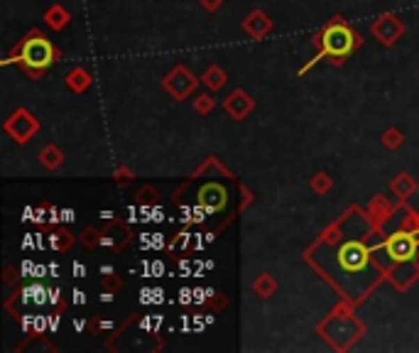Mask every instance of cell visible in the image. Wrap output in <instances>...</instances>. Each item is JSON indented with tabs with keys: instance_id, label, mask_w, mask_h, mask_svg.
Instances as JSON below:
<instances>
[{
	"instance_id": "17",
	"label": "cell",
	"mask_w": 419,
	"mask_h": 353,
	"mask_svg": "<svg viewBox=\"0 0 419 353\" xmlns=\"http://www.w3.org/2000/svg\"><path fill=\"white\" fill-rule=\"evenodd\" d=\"M201 84H204L211 93H216V91H221L226 84H228V74L223 72V67L214 64V67H209L204 74H201Z\"/></svg>"
},
{
	"instance_id": "15",
	"label": "cell",
	"mask_w": 419,
	"mask_h": 353,
	"mask_svg": "<svg viewBox=\"0 0 419 353\" xmlns=\"http://www.w3.org/2000/svg\"><path fill=\"white\" fill-rule=\"evenodd\" d=\"M42 20L47 22V27L54 32H62L64 27L72 22V15H69V10L64 6H59V3H54V6H49L45 10V15H42Z\"/></svg>"
},
{
	"instance_id": "8",
	"label": "cell",
	"mask_w": 419,
	"mask_h": 353,
	"mask_svg": "<svg viewBox=\"0 0 419 353\" xmlns=\"http://www.w3.org/2000/svg\"><path fill=\"white\" fill-rule=\"evenodd\" d=\"M370 262V246L363 241H348L338 251V265L346 272H361Z\"/></svg>"
},
{
	"instance_id": "9",
	"label": "cell",
	"mask_w": 419,
	"mask_h": 353,
	"mask_svg": "<svg viewBox=\"0 0 419 353\" xmlns=\"http://www.w3.org/2000/svg\"><path fill=\"white\" fill-rule=\"evenodd\" d=\"M385 277L390 280V285L397 287L400 292L409 290L414 282L419 280V265L417 260H397V262H390V267L385 270Z\"/></svg>"
},
{
	"instance_id": "13",
	"label": "cell",
	"mask_w": 419,
	"mask_h": 353,
	"mask_svg": "<svg viewBox=\"0 0 419 353\" xmlns=\"http://www.w3.org/2000/svg\"><path fill=\"white\" fill-rule=\"evenodd\" d=\"M272 27H275V22H272L262 10H253L251 15L243 20V30H246L253 40H265V37L272 32Z\"/></svg>"
},
{
	"instance_id": "31",
	"label": "cell",
	"mask_w": 419,
	"mask_h": 353,
	"mask_svg": "<svg viewBox=\"0 0 419 353\" xmlns=\"http://www.w3.org/2000/svg\"><path fill=\"white\" fill-rule=\"evenodd\" d=\"M241 194H243V204H241V206H243V209H246V206H248V204H251V201H253V194H251V191L246 189V187H243V189H241Z\"/></svg>"
},
{
	"instance_id": "26",
	"label": "cell",
	"mask_w": 419,
	"mask_h": 353,
	"mask_svg": "<svg viewBox=\"0 0 419 353\" xmlns=\"http://www.w3.org/2000/svg\"><path fill=\"white\" fill-rule=\"evenodd\" d=\"M138 199L140 201H152V199H159V191L155 189V187H143V189L138 191Z\"/></svg>"
},
{
	"instance_id": "27",
	"label": "cell",
	"mask_w": 419,
	"mask_h": 353,
	"mask_svg": "<svg viewBox=\"0 0 419 353\" xmlns=\"http://www.w3.org/2000/svg\"><path fill=\"white\" fill-rule=\"evenodd\" d=\"M201 8H204L206 13H216L221 6H223V0H199Z\"/></svg>"
},
{
	"instance_id": "32",
	"label": "cell",
	"mask_w": 419,
	"mask_h": 353,
	"mask_svg": "<svg viewBox=\"0 0 419 353\" xmlns=\"http://www.w3.org/2000/svg\"><path fill=\"white\" fill-rule=\"evenodd\" d=\"M74 272H77V275H84V265H74Z\"/></svg>"
},
{
	"instance_id": "10",
	"label": "cell",
	"mask_w": 419,
	"mask_h": 353,
	"mask_svg": "<svg viewBox=\"0 0 419 353\" xmlns=\"http://www.w3.org/2000/svg\"><path fill=\"white\" fill-rule=\"evenodd\" d=\"M395 209H397V206H395L388 196L375 194L373 199H370V204L365 206V219H368V223L373 226V230H380L390 219H393Z\"/></svg>"
},
{
	"instance_id": "5",
	"label": "cell",
	"mask_w": 419,
	"mask_h": 353,
	"mask_svg": "<svg viewBox=\"0 0 419 353\" xmlns=\"http://www.w3.org/2000/svg\"><path fill=\"white\" fill-rule=\"evenodd\" d=\"M199 81H196V77L184 67V64H177V67L162 79V88L174 98V101H184V98H189L191 93H194V88Z\"/></svg>"
},
{
	"instance_id": "3",
	"label": "cell",
	"mask_w": 419,
	"mask_h": 353,
	"mask_svg": "<svg viewBox=\"0 0 419 353\" xmlns=\"http://www.w3.org/2000/svg\"><path fill=\"white\" fill-rule=\"evenodd\" d=\"M363 331H365V327L356 319V314H353V309H351V302H346V299H343V302L317 327L319 336H322L329 346L336 348V351L351 348L353 343L361 338Z\"/></svg>"
},
{
	"instance_id": "22",
	"label": "cell",
	"mask_w": 419,
	"mask_h": 353,
	"mask_svg": "<svg viewBox=\"0 0 419 353\" xmlns=\"http://www.w3.org/2000/svg\"><path fill=\"white\" fill-rule=\"evenodd\" d=\"M52 246H54V248H56V251H59V253H67L69 248L74 246V235L69 233L67 228H59V230H56L54 235H52Z\"/></svg>"
},
{
	"instance_id": "21",
	"label": "cell",
	"mask_w": 419,
	"mask_h": 353,
	"mask_svg": "<svg viewBox=\"0 0 419 353\" xmlns=\"http://www.w3.org/2000/svg\"><path fill=\"white\" fill-rule=\"evenodd\" d=\"M309 187H312L314 194H329V191H331V187H333V180L329 177L326 172H317L312 180H309Z\"/></svg>"
},
{
	"instance_id": "4",
	"label": "cell",
	"mask_w": 419,
	"mask_h": 353,
	"mask_svg": "<svg viewBox=\"0 0 419 353\" xmlns=\"http://www.w3.org/2000/svg\"><path fill=\"white\" fill-rule=\"evenodd\" d=\"M383 251H385V256L393 258L395 262L397 260H412L419 251V238H417V233H412V230L400 228V230H395L393 235L385 238Z\"/></svg>"
},
{
	"instance_id": "29",
	"label": "cell",
	"mask_w": 419,
	"mask_h": 353,
	"mask_svg": "<svg viewBox=\"0 0 419 353\" xmlns=\"http://www.w3.org/2000/svg\"><path fill=\"white\" fill-rule=\"evenodd\" d=\"M209 304H211L214 309H219V312H221V309H226V304H228V302H226L223 295H214V299H209Z\"/></svg>"
},
{
	"instance_id": "24",
	"label": "cell",
	"mask_w": 419,
	"mask_h": 353,
	"mask_svg": "<svg viewBox=\"0 0 419 353\" xmlns=\"http://www.w3.org/2000/svg\"><path fill=\"white\" fill-rule=\"evenodd\" d=\"M214 108H216V98L211 96V93H199V96L194 98V111L199 113V116H209Z\"/></svg>"
},
{
	"instance_id": "16",
	"label": "cell",
	"mask_w": 419,
	"mask_h": 353,
	"mask_svg": "<svg viewBox=\"0 0 419 353\" xmlns=\"http://www.w3.org/2000/svg\"><path fill=\"white\" fill-rule=\"evenodd\" d=\"M64 81H67V88L72 93H86L88 88H91L93 79L84 67H74L72 72L67 74V79H64Z\"/></svg>"
},
{
	"instance_id": "25",
	"label": "cell",
	"mask_w": 419,
	"mask_h": 353,
	"mask_svg": "<svg viewBox=\"0 0 419 353\" xmlns=\"http://www.w3.org/2000/svg\"><path fill=\"white\" fill-rule=\"evenodd\" d=\"M101 287H103V290H108V292L120 290V287H123V280H120V277H118L116 272H111V275H106V277L101 280Z\"/></svg>"
},
{
	"instance_id": "2",
	"label": "cell",
	"mask_w": 419,
	"mask_h": 353,
	"mask_svg": "<svg viewBox=\"0 0 419 353\" xmlns=\"http://www.w3.org/2000/svg\"><path fill=\"white\" fill-rule=\"evenodd\" d=\"M59 56V49L42 35L40 30H30L8 54V62H17L32 79L45 77L47 69L54 64V59Z\"/></svg>"
},
{
	"instance_id": "28",
	"label": "cell",
	"mask_w": 419,
	"mask_h": 353,
	"mask_svg": "<svg viewBox=\"0 0 419 353\" xmlns=\"http://www.w3.org/2000/svg\"><path fill=\"white\" fill-rule=\"evenodd\" d=\"M113 177H116V180H120V182H130V180H133V172H130V169H125V167H120V169H116V172H113Z\"/></svg>"
},
{
	"instance_id": "19",
	"label": "cell",
	"mask_w": 419,
	"mask_h": 353,
	"mask_svg": "<svg viewBox=\"0 0 419 353\" xmlns=\"http://www.w3.org/2000/svg\"><path fill=\"white\" fill-rule=\"evenodd\" d=\"M64 162V152L56 145H45V148L40 150V164L45 169H49V172H54V169H59Z\"/></svg>"
},
{
	"instance_id": "11",
	"label": "cell",
	"mask_w": 419,
	"mask_h": 353,
	"mask_svg": "<svg viewBox=\"0 0 419 353\" xmlns=\"http://www.w3.org/2000/svg\"><path fill=\"white\" fill-rule=\"evenodd\" d=\"M223 108L233 120H246V118L255 111V101H253V96H248L243 88H235V91H230L228 96H226Z\"/></svg>"
},
{
	"instance_id": "30",
	"label": "cell",
	"mask_w": 419,
	"mask_h": 353,
	"mask_svg": "<svg viewBox=\"0 0 419 353\" xmlns=\"http://www.w3.org/2000/svg\"><path fill=\"white\" fill-rule=\"evenodd\" d=\"M187 243H189V235H187V233H179L177 238L172 241V248H184Z\"/></svg>"
},
{
	"instance_id": "6",
	"label": "cell",
	"mask_w": 419,
	"mask_h": 353,
	"mask_svg": "<svg viewBox=\"0 0 419 353\" xmlns=\"http://www.w3.org/2000/svg\"><path fill=\"white\" fill-rule=\"evenodd\" d=\"M3 130H6L15 143L25 145V143H30L32 135L40 130V120H37L27 108H17L6 123H3Z\"/></svg>"
},
{
	"instance_id": "20",
	"label": "cell",
	"mask_w": 419,
	"mask_h": 353,
	"mask_svg": "<svg viewBox=\"0 0 419 353\" xmlns=\"http://www.w3.org/2000/svg\"><path fill=\"white\" fill-rule=\"evenodd\" d=\"M380 143H383L385 150L395 152V150H400V148H402V143H404L402 130H400V128H388L383 135H380Z\"/></svg>"
},
{
	"instance_id": "23",
	"label": "cell",
	"mask_w": 419,
	"mask_h": 353,
	"mask_svg": "<svg viewBox=\"0 0 419 353\" xmlns=\"http://www.w3.org/2000/svg\"><path fill=\"white\" fill-rule=\"evenodd\" d=\"M101 238H103L101 230L93 228V226H86V228L81 230V235H79V243H81L84 248H96L101 246Z\"/></svg>"
},
{
	"instance_id": "1",
	"label": "cell",
	"mask_w": 419,
	"mask_h": 353,
	"mask_svg": "<svg viewBox=\"0 0 419 353\" xmlns=\"http://www.w3.org/2000/svg\"><path fill=\"white\" fill-rule=\"evenodd\" d=\"M312 42L319 47V52L312 56V62H309L307 67L299 69V77L307 74L314 64H319L322 59H326V56L336 59V64H343V59H346L348 54H353V52L361 47V35H358L353 27H348V22L343 20L341 15H336L312 37Z\"/></svg>"
},
{
	"instance_id": "14",
	"label": "cell",
	"mask_w": 419,
	"mask_h": 353,
	"mask_svg": "<svg viewBox=\"0 0 419 353\" xmlns=\"http://www.w3.org/2000/svg\"><path fill=\"white\" fill-rule=\"evenodd\" d=\"M414 189H417V182H414V177L407 172H400L397 177L390 182V191H393V196L397 199V204H407L409 196L414 194Z\"/></svg>"
},
{
	"instance_id": "7",
	"label": "cell",
	"mask_w": 419,
	"mask_h": 353,
	"mask_svg": "<svg viewBox=\"0 0 419 353\" xmlns=\"http://www.w3.org/2000/svg\"><path fill=\"white\" fill-rule=\"evenodd\" d=\"M370 35L380 42L383 47H393L395 42H400V37L404 35V25L397 15L393 13H383L370 22Z\"/></svg>"
},
{
	"instance_id": "18",
	"label": "cell",
	"mask_w": 419,
	"mask_h": 353,
	"mask_svg": "<svg viewBox=\"0 0 419 353\" xmlns=\"http://www.w3.org/2000/svg\"><path fill=\"white\" fill-rule=\"evenodd\" d=\"M277 292V280L270 275V272H260V275L253 280V295L260 299H270L275 297Z\"/></svg>"
},
{
	"instance_id": "12",
	"label": "cell",
	"mask_w": 419,
	"mask_h": 353,
	"mask_svg": "<svg viewBox=\"0 0 419 353\" xmlns=\"http://www.w3.org/2000/svg\"><path fill=\"white\" fill-rule=\"evenodd\" d=\"M196 199H199L201 206H206V211H209V214H214V211L223 209L226 199H228V194H226V189L221 185H216V182H209V185H204L199 189Z\"/></svg>"
}]
</instances>
